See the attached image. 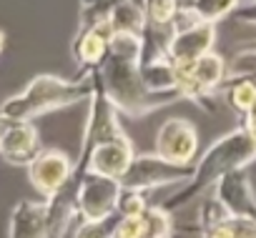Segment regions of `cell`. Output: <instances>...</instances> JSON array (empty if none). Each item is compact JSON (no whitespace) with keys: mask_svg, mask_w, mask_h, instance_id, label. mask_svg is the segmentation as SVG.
<instances>
[{"mask_svg":"<svg viewBox=\"0 0 256 238\" xmlns=\"http://www.w3.org/2000/svg\"><path fill=\"white\" fill-rule=\"evenodd\" d=\"M254 161H256V141L241 126L231 128L228 133H224L218 141H214L206 148V153L198 158V163H194L191 178L186 183H181L178 191L171 193L161 206L174 213V211L188 206L191 201H196L198 196H204L231 171L246 168Z\"/></svg>","mask_w":256,"mask_h":238,"instance_id":"1","label":"cell"},{"mask_svg":"<svg viewBox=\"0 0 256 238\" xmlns=\"http://www.w3.org/2000/svg\"><path fill=\"white\" fill-rule=\"evenodd\" d=\"M90 93H93V70H83L73 80L43 73L36 75L18 95L0 103V113L10 121H33L38 115L86 103Z\"/></svg>","mask_w":256,"mask_h":238,"instance_id":"2","label":"cell"},{"mask_svg":"<svg viewBox=\"0 0 256 238\" xmlns=\"http://www.w3.org/2000/svg\"><path fill=\"white\" fill-rule=\"evenodd\" d=\"M98 75L116 110L128 118H144L158 108L181 100L178 93H151L141 78V60L134 58L108 53V58L98 68Z\"/></svg>","mask_w":256,"mask_h":238,"instance_id":"3","label":"cell"},{"mask_svg":"<svg viewBox=\"0 0 256 238\" xmlns=\"http://www.w3.org/2000/svg\"><path fill=\"white\" fill-rule=\"evenodd\" d=\"M226 75H228V63L216 50H208L206 55H201L194 63L176 65V78H178L181 98L194 100L204 110H211V100L221 90Z\"/></svg>","mask_w":256,"mask_h":238,"instance_id":"4","label":"cell"},{"mask_svg":"<svg viewBox=\"0 0 256 238\" xmlns=\"http://www.w3.org/2000/svg\"><path fill=\"white\" fill-rule=\"evenodd\" d=\"M194 166H176L164 161L158 153H136L134 163L120 178L123 188L131 191H154V188H168V186H181L191 178Z\"/></svg>","mask_w":256,"mask_h":238,"instance_id":"5","label":"cell"},{"mask_svg":"<svg viewBox=\"0 0 256 238\" xmlns=\"http://www.w3.org/2000/svg\"><path fill=\"white\" fill-rule=\"evenodd\" d=\"M120 191L123 186L118 178L86 171L78 183V221H98L116 216Z\"/></svg>","mask_w":256,"mask_h":238,"instance_id":"6","label":"cell"},{"mask_svg":"<svg viewBox=\"0 0 256 238\" xmlns=\"http://www.w3.org/2000/svg\"><path fill=\"white\" fill-rule=\"evenodd\" d=\"M154 153L176 166H194L198 156V131L188 118H168L156 131Z\"/></svg>","mask_w":256,"mask_h":238,"instance_id":"7","label":"cell"},{"mask_svg":"<svg viewBox=\"0 0 256 238\" xmlns=\"http://www.w3.org/2000/svg\"><path fill=\"white\" fill-rule=\"evenodd\" d=\"M218 25L214 20H194L184 28H176L168 38V45H166V55L176 63V65H184V63H194L198 60L201 55H206L208 50H214L216 45V38H218Z\"/></svg>","mask_w":256,"mask_h":238,"instance_id":"8","label":"cell"},{"mask_svg":"<svg viewBox=\"0 0 256 238\" xmlns=\"http://www.w3.org/2000/svg\"><path fill=\"white\" fill-rule=\"evenodd\" d=\"M73 171H76V163L63 151L43 148L28 166V181L43 198H50L73 178Z\"/></svg>","mask_w":256,"mask_h":238,"instance_id":"9","label":"cell"},{"mask_svg":"<svg viewBox=\"0 0 256 238\" xmlns=\"http://www.w3.org/2000/svg\"><path fill=\"white\" fill-rule=\"evenodd\" d=\"M198 228L201 238H256V221L228 213L216 193L201 203Z\"/></svg>","mask_w":256,"mask_h":238,"instance_id":"10","label":"cell"},{"mask_svg":"<svg viewBox=\"0 0 256 238\" xmlns=\"http://www.w3.org/2000/svg\"><path fill=\"white\" fill-rule=\"evenodd\" d=\"M40 151V133L33 121H10L0 136V158L16 168H28Z\"/></svg>","mask_w":256,"mask_h":238,"instance_id":"11","label":"cell"},{"mask_svg":"<svg viewBox=\"0 0 256 238\" xmlns=\"http://www.w3.org/2000/svg\"><path fill=\"white\" fill-rule=\"evenodd\" d=\"M136 158V148L131 143L126 133L123 136H116V138H108L103 143H98L88 161H86V171H93V173H100V176H110V178H123V173L128 171V166L134 163Z\"/></svg>","mask_w":256,"mask_h":238,"instance_id":"12","label":"cell"},{"mask_svg":"<svg viewBox=\"0 0 256 238\" xmlns=\"http://www.w3.org/2000/svg\"><path fill=\"white\" fill-rule=\"evenodd\" d=\"M110 35H113V28H110L108 20L80 25L78 28V35L73 38V45H70L73 60L83 70L100 68L103 60L108 58V50H110Z\"/></svg>","mask_w":256,"mask_h":238,"instance_id":"13","label":"cell"},{"mask_svg":"<svg viewBox=\"0 0 256 238\" xmlns=\"http://www.w3.org/2000/svg\"><path fill=\"white\" fill-rule=\"evenodd\" d=\"M214 193L218 196V201L226 206L228 213L248 218V221H256V193H254L251 181H248L244 168L231 171L228 176H224L214 186Z\"/></svg>","mask_w":256,"mask_h":238,"instance_id":"14","label":"cell"},{"mask_svg":"<svg viewBox=\"0 0 256 238\" xmlns=\"http://www.w3.org/2000/svg\"><path fill=\"white\" fill-rule=\"evenodd\" d=\"M8 238H48L46 201H18L8 218Z\"/></svg>","mask_w":256,"mask_h":238,"instance_id":"15","label":"cell"},{"mask_svg":"<svg viewBox=\"0 0 256 238\" xmlns=\"http://www.w3.org/2000/svg\"><path fill=\"white\" fill-rule=\"evenodd\" d=\"M141 78L151 93H178L176 63L166 53L154 55V58H144L141 60Z\"/></svg>","mask_w":256,"mask_h":238,"instance_id":"16","label":"cell"},{"mask_svg":"<svg viewBox=\"0 0 256 238\" xmlns=\"http://www.w3.org/2000/svg\"><path fill=\"white\" fill-rule=\"evenodd\" d=\"M241 0H191V3L181 5V13L174 23V30L176 28H184L194 20H224L226 15H231L236 8H238Z\"/></svg>","mask_w":256,"mask_h":238,"instance_id":"17","label":"cell"},{"mask_svg":"<svg viewBox=\"0 0 256 238\" xmlns=\"http://www.w3.org/2000/svg\"><path fill=\"white\" fill-rule=\"evenodd\" d=\"M226 105L236 113L244 115L256 105V73L254 75H238V78H226L221 85Z\"/></svg>","mask_w":256,"mask_h":238,"instance_id":"18","label":"cell"},{"mask_svg":"<svg viewBox=\"0 0 256 238\" xmlns=\"http://www.w3.org/2000/svg\"><path fill=\"white\" fill-rule=\"evenodd\" d=\"M108 23H110L113 33H144L146 30L144 5H138L136 0H123L108 15Z\"/></svg>","mask_w":256,"mask_h":238,"instance_id":"19","label":"cell"},{"mask_svg":"<svg viewBox=\"0 0 256 238\" xmlns=\"http://www.w3.org/2000/svg\"><path fill=\"white\" fill-rule=\"evenodd\" d=\"M181 0H144V13L146 25L151 28H174L178 13H181Z\"/></svg>","mask_w":256,"mask_h":238,"instance_id":"20","label":"cell"},{"mask_svg":"<svg viewBox=\"0 0 256 238\" xmlns=\"http://www.w3.org/2000/svg\"><path fill=\"white\" fill-rule=\"evenodd\" d=\"M144 221H146V238H174V218L168 208L148 206L144 211Z\"/></svg>","mask_w":256,"mask_h":238,"instance_id":"21","label":"cell"},{"mask_svg":"<svg viewBox=\"0 0 256 238\" xmlns=\"http://www.w3.org/2000/svg\"><path fill=\"white\" fill-rule=\"evenodd\" d=\"M116 223L118 213L98 221H78V226L73 228V238H116Z\"/></svg>","mask_w":256,"mask_h":238,"instance_id":"22","label":"cell"},{"mask_svg":"<svg viewBox=\"0 0 256 238\" xmlns=\"http://www.w3.org/2000/svg\"><path fill=\"white\" fill-rule=\"evenodd\" d=\"M118 3H123V0H80V25L108 20Z\"/></svg>","mask_w":256,"mask_h":238,"instance_id":"23","label":"cell"},{"mask_svg":"<svg viewBox=\"0 0 256 238\" xmlns=\"http://www.w3.org/2000/svg\"><path fill=\"white\" fill-rule=\"evenodd\" d=\"M148 208L146 193L144 191H131V188H123L120 198H118V216H141Z\"/></svg>","mask_w":256,"mask_h":238,"instance_id":"24","label":"cell"},{"mask_svg":"<svg viewBox=\"0 0 256 238\" xmlns=\"http://www.w3.org/2000/svg\"><path fill=\"white\" fill-rule=\"evenodd\" d=\"M116 238H146V221L141 216H118Z\"/></svg>","mask_w":256,"mask_h":238,"instance_id":"25","label":"cell"},{"mask_svg":"<svg viewBox=\"0 0 256 238\" xmlns=\"http://www.w3.org/2000/svg\"><path fill=\"white\" fill-rule=\"evenodd\" d=\"M236 20L241 23H248V25H256V0H241L238 8L231 13Z\"/></svg>","mask_w":256,"mask_h":238,"instance_id":"26","label":"cell"},{"mask_svg":"<svg viewBox=\"0 0 256 238\" xmlns=\"http://www.w3.org/2000/svg\"><path fill=\"white\" fill-rule=\"evenodd\" d=\"M241 128H244V131H246L254 141H256V105L241 115Z\"/></svg>","mask_w":256,"mask_h":238,"instance_id":"27","label":"cell"},{"mask_svg":"<svg viewBox=\"0 0 256 238\" xmlns=\"http://www.w3.org/2000/svg\"><path fill=\"white\" fill-rule=\"evenodd\" d=\"M8 126H10V118H6L3 113H0V136H3V131H6Z\"/></svg>","mask_w":256,"mask_h":238,"instance_id":"28","label":"cell"},{"mask_svg":"<svg viewBox=\"0 0 256 238\" xmlns=\"http://www.w3.org/2000/svg\"><path fill=\"white\" fill-rule=\"evenodd\" d=\"M3 48H6V33L0 30V53H3Z\"/></svg>","mask_w":256,"mask_h":238,"instance_id":"29","label":"cell"},{"mask_svg":"<svg viewBox=\"0 0 256 238\" xmlns=\"http://www.w3.org/2000/svg\"><path fill=\"white\" fill-rule=\"evenodd\" d=\"M181 3H184V5H186V3H191V0H181Z\"/></svg>","mask_w":256,"mask_h":238,"instance_id":"30","label":"cell"},{"mask_svg":"<svg viewBox=\"0 0 256 238\" xmlns=\"http://www.w3.org/2000/svg\"><path fill=\"white\" fill-rule=\"evenodd\" d=\"M136 3H138V5H144V0H136Z\"/></svg>","mask_w":256,"mask_h":238,"instance_id":"31","label":"cell"}]
</instances>
